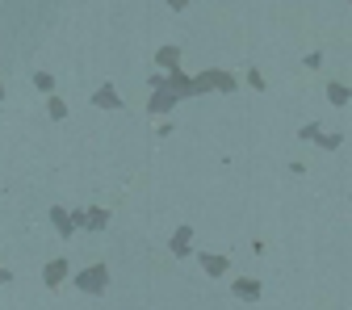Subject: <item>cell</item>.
Returning <instances> with one entry per match:
<instances>
[{"label":"cell","instance_id":"cell-17","mask_svg":"<svg viewBox=\"0 0 352 310\" xmlns=\"http://www.w3.org/2000/svg\"><path fill=\"white\" fill-rule=\"evenodd\" d=\"M302 63H306V67H323V55H319V51H311V55H306Z\"/></svg>","mask_w":352,"mask_h":310},{"label":"cell","instance_id":"cell-2","mask_svg":"<svg viewBox=\"0 0 352 310\" xmlns=\"http://www.w3.org/2000/svg\"><path fill=\"white\" fill-rule=\"evenodd\" d=\"M72 218H76V231H105L109 227V210H101V206H88V210H72Z\"/></svg>","mask_w":352,"mask_h":310},{"label":"cell","instance_id":"cell-15","mask_svg":"<svg viewBox=\"0 0 352 310\" xmlns=\"http://www.w3.org/2000/svg\"><path fill=\"white\" fill-rule=\"evenodd\" d=\"M34 84L42 88V93H55V76H51V71H38V76H34Z\"/></svg>","mask_w":352,"mask_h":310},{"label":"cell","instance_id":"cell-10","mask_svg":"<svg viewBox=\"0 0 352 310\" xmlns=\"http://www.w3.org/2000/svg\"><path fill=\"white\" fill-rule=\"evenodd\" d=\"M155 63L164 67V76L168 71H181V47H160L155 51Z\"/></svg>","mask_w":352,"mask_h":310},{"label":"cell","instance_id":"cell-9","mask_svg":"<svg viewBox=\"0 0 352 310\" xmlns=\"http://www.w3.org/2000/svg\"><path fill=\"white\" fill-rule=\"evenodd\" d=\"M93 105H97V109H122V97H118V88H113V84H101L97 93H93Z\"/></svg>","mask_w":352,"mask_h":310},{"label":"cell","instance_id":"cell-4","mask_svg":"<svg viewBox=\"0 0 352 310\" xmlns=\"http://www.w3.org/2000/svg\"><path fill=\"white\" fill-rule=\"evenodd\" d=\"M168 252H172L176 260H189V256H193V227H176L172 239H168Z\"/></svg>","mask_w":352,"mask_h":310},{"label":"cell","instance_id":"cell-8","mask_svg":"<svg viewBox=\"0 0 352 310\" xmlns=\"http://www.w3.org/2000/svg\"><path fill=\"white\" fill-rule=\"evenodd\" d=\"M231 294H235L239 302H256V298L264 294V285H260L256 277H235V281H231Z\"/></svg>","mask_w":352,"mask_h":310},{"label":"cell","instance_id":"cell-18","mask_svg":"<svg viewBox=\"0 0 352 310\" xmlns=\"http://www.w3.org/2000/svg\"><path fill=\"white\" fill-rule=\"evenodd\" d=\"M9 281H13V273L5 269V264H0V285H9Z\"/></svg>","mask_w":352,"mask_h":310},{"label":"cell","instance_id":"cell-13","mask_svg":"<svg viewBox=\"0 0 352 310\" xmlns=\"http://www.w3.org/2000/svg\"><path fill=\"white\" fill-rule=\"evenodd\" d=\"M47 113H51L55 122H63V118H67V101H63V97H51V101H47Z\"/></svg>","mask_w":352,"mask_h":310},{"label":"cell","instance_id":"cell-1","mask_svg":"<svg viewBox=\"0 0 352 310\" xmlns=\"http://www.w3.org/2000/svg\"><path fill=\"white\" fill-rule=\"evenodd\" d=\"M72 281H76L80 294H105V289H109V264L97 260V264H88V269H80Z\"/></svg>","mask_w":352,"mask_h":310},{"label":"cell","instance_id":"cell-14","mask_svg":"<svg viewBox=\"0 0 352 310\" xmlns=\"http://www.w3.org/2000/svg\"><path fill=\"white\" fill-rule=\"evenodd\" d=\"M319 135H323V130H319V122H306V126L298 130V139H302V143H319Z\"/></svg>","mask_w":352,"mask_h":310},{"label":"cell","instance_id":"cell-19","mask_svg":"<svg viewBox=\"0 0 352 310\" xmlns=\"http://www.w3.org/2000/svg\"><path fill=\"white\" fill-rule=\"evenodd\" d=\"M0 101H5V80H0Z\"/></svg>","mask_w":352,"mask_h":310},{"label":"cell","instance_id":"cell-3","mask_svg":"<svg viewBox=\"0 0 352 310\" xmlns=\"http://www.w3.org/2000/svg\"><path fill=\"white\" fill-rule=\"evenodd\" d=\"M67 277H72V264H67L63 256L47 260V269H42V285H47V289H59V285H63Z\"/></svg>","mask_w":352,"mask_h":310},{"label":"cell","instance_id":"cell-16","mask_svg":"<svg viewBox=\"0 0 352 310\" xmlns=\"http://www.w3.org/2000/svg\"><path fill=\"white\" fill-rule=\"evenodd\" d=\"M340 143H344L340 135H319V143H315V147H323V151H336Z\"/></svg>","mask_w":352,"mask_h":310},{"label":"cell","instance_id":"cell-5","mask_svg":"<svg viewBox=\"0 0 352 310\" xmlns=\"http://www.w3.org/2000/svg\"><path fill=\"white\" fill-rule=\"evenodd\" d=\"M176 101H181V97H176L172 88H168V76H164V88H155V93H151V105H147V109H151L155 118H164V113L176 109Z\"/></svg>","mask_w":352,"mask_h":310},{"label":"cell","instance_id":"cell-6","mask_svg":"<svg viewBox=\"0 0 352 310\" xmlns=\"http://www.w3.org/2000/svg\"><path fill=\"white\" fill-rule=\"evenodd\" d=\"M201 76H206V84H210V88H218V93H235V88H239V80H235L227 67H206Z\"/></svg>","mask_w":352,"mask_h":310},{"label":"cell","instance_id":"cell-12","mask_svg":"<svg viewBox=\"0 0 352 310\" xmlns=\"http://www.w3.org/2000/svg\"><path fill=\"white\" fill-rule=\"evenodd\" d=\"M327 101H331V105H348V101H352V88L331 80V84H327Z\"/></svg>","mask_w":352,"mask_h":310},{"label":"cell","instance_id":"cell-7","mask_svg":"<svg viewBox=\"0 0 352 310\" xmlns=\"http://www.w3.org/2000/svg\"><path fill=\"white\" fill-rule=\"evenodd\" d=\"M197 264L206 269V277H227V269H231V260L214 256V252H197Z\"/></svg>","mask_w":352,"mask_h":310},{"label":"cell","instance_id":"cell-11","mask_svg":"<svg viewBox=\"0 0 352 310\" xmlns=\"http://www.w3.org/2000/svg\"><path fill=\"white\" fill-rule=\"evenodd\" d=\"M51 227H55V231H59V235L67 239V235L76 231V218H72V210H63V206H55V210H51Z\"/></svg>","mask_w":352,"mask_h":310}]
</instances>
